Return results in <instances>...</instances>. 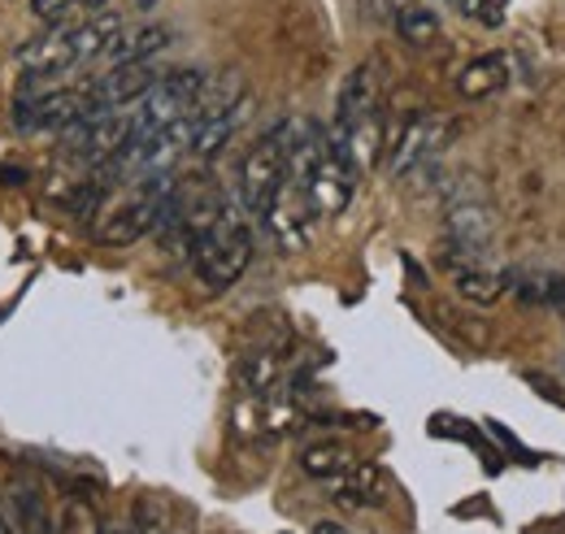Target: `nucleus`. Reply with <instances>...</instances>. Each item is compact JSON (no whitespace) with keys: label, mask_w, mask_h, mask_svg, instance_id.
Instances as JSON below:
<instances>
[{"label":"nucleus","mask_w":565,"mask_h":534,"mask_svg":"<svg viewBox=\"0 0 565 534\" xmlns=\"http://www.w3.org/2000/svg\"><path fill=\"white\" fill-rule=\"evenodd\" d=\"M0 534H26V526H22V513H18V500H13V495H4V500H0Z\"/></svg>","instance_id":"obj_22"},{"label":"nucleus","mask_w":565,"mask_h":534,"mask_svg":"<svg viewBox=\"0 0 565 534\" xmlns=\"http://www.w3.org/2000/svg\"><path fill=\"white\" fill-rule=\"evenodd\" d=\"M457 291L470 300V305H492L495 296L504 291V274L483 266H457Z\"/></svg>","instance_id":"obj_19"},{"label":"nucleus","mask_w":565,"mask_h":534,"mask_svg":"<svg viewBox=\"0 0 565 534\" xmlns=\"http://www.w3.org/2000/svg\"><path fill=\"white\" fill-rule=\"evenodd\" d=\"M504 83H509V57L504 53H483L457 74L461 100H492L504 92Z\"/></svg>","instance_id":"obj_13"},{"label":"nucleus","mask_w":565,"mask_h":534,"mask_svg":"<svg viewBox=\"0 0 565 534\" xmlns=\"http://www.w3.org/2000/svg\"><path fill=\"white\" fill-rule=\"evenodd\" d=\"M448 135H452V118H444V114H418V118L401 131V139H387V143H392L387 170H392L396 179H409V174H418V170H430V165L439 161Z\"/></svg>","instance_id":"obj_6"},{"label":"nucleus","mask_w":565,"mask_h":534,"mask_svg":"<svg viewBox=\"0 0 565 534\" xmlns=\"http://www.w3.org/2000/svg\"><path fill=\"white\" fill-rule=\"evenodd\" d=\"M83 118V87L74 92H40V96H22L13 105V122L22 131L35 135H62Z\"/></svg>","instance_id":"obj_8"},{"label":"nucleus","mask_w":565,"mask_h":534,"mask_svg":"<svg viewBox=\"0 0 565 534\" xmlns=\"http://www.w3.org/2000/svg\"><path fill=\"white\" fill-rule=\"evenodd\" d=\"M71 35H74V62H78V66H83V62H96V57H105L109 44L122 35V18H118V13H96V18L78 22Z\"/></svg>","instance_id":"obj_16"},{"label":"nucleus","mask_w":565,"mask_h":534,"mask_svg":"<svg viewBox=\"0 0 565 534\" xmlns=\"http://www.w3.org/2000/svg\"><path fill=\"white\" fill-rule=\"evenodd\" d=\"M340 487H335V500L344 504V509H379L383 500H387V473L379 466H353L344 478H335Z\"/></svg>","instance_id":"obj_14"},{"label":"nucleus","mask_w":565,"mask_h":534,"mask_svg":"<svg viewBox=\"0 0 565 534\" xmlns=\"http://www.w3.org/2000/svg\"><path fill=\"white\" fill-rule=\"evenodd\" d=\"M513 287H518V296H522L526 305H562L565 300L562 274H518Z\"/></svg>","instance_id":"obj_20"},{"label":"nucleus","mask_w":565,"mask_h":534,"mask_svg":"<svg viewBox=\"0 0 565 534\" xmlns=\"http://www.w3.org/2000/svg\"><path fill=\"white\" fill-rule=\"evenodd\" d=\"M313 217H318V209L309 201V192H305L296 179H287L279 188V196L270 201L262 222H266V231L275 235V244H279L282 253H300V248H309Z\"/></svg>","instance_id":"obj_7"},{"label":"nucleus","mask_w":565,"mask_h":534,"mask_svg":"<svg viewBox=\"0 0 565 534\" xmlns=\"http://www.w3.org/2000/svg\"><path fill=\"white\" fill-rule=\"evenodd\" d=\"M170 188H174L170 170L127 183V192L118 201H109L105 217L96 222V244H105V248L140 244L148 231H157V217H161V204L170 201Z\"/></svg>","instance_id":"obj_2"},{"label":"nucleus","mask_w":565,"mask_h":534,"mask_svg":"<svg viewBox=\"0 0 565 534\" xmlns=\"http://www.w3.org/2000/svg\"><path fill=\"white\" fill-rule=\"evenodd\" d=\"M392 26H396V35H401L409 49H435V40L444 35L439 13H435V9H426V4H414V0L392 18Z\"/></svg>","instance_id":"obj_18"},{"label":"nucleus","mask_w":565,"mask_h":534,"mask_svg":"<svg viewBox=\"0 0 565 534\" xmlns=\"http://www.w3.org/2000/svg\"><path fill=\"white\" fill-rule=\"evenodd\" d=\"M205 83H210L205 70H188V66L166 70V74L143 92L140 100L131 105L140 131H157V127H170V122H179V118H192L196 96L205 92Z\"/></svg>","instance_id":"obj_3"},{"label":"nucleus","mask_w":565,"mask_h":534,"mask_svg":"<svg viewBox=\"0 0 565 534\" xmlns=\"http://www.w3.org/2000/svg\"><path fill=\"white\" fill-rule=\"evenodd\" d=\"M192 266L205 291H226L244 278V269L253 261V226L244 217L239 204L226 201V209L213 217L210 226L192 239Z\"/></svg>","instance_id":"obj_1"},{"label":"nucleus","mask_w":565,"mask_h":534,"mask_svg":"<svg viewBox=\"0 0 565 534\" xmlns=\"http://www.w3.org/2000/svg\"><path fill=\"white\" fill-rule=\"evenodd\" d=\"M100 534H136L131 526H122V522H114V526H100Z\"/></svg>","instance_id":"obj_25"},{"label":"nucleus","mask_w":565,"mask_h":534,"mask_svg":"<svg viewBox=\"0 0 565 534\" xmlns=\"http://www.w3.org/2000/svg\"><path fill=\"white\" fill-rule=\"evenodd\" d=\"M495 235V217L483 196H470V183L448 201V257L461 266L470 257V266L492 248Z\"/></svg>","instance_id":"obj_5"},{"label":"nucleus","mask_w":565,"mask_h":534,"mask_svg":"<svg viewBox=\"0 0 565 534\" xmlns=\"http://www.w3.org/2000/svg\"><path fill=\"white\" fill-rule=\"evenodd\" d=\"M379 114V83H374V66H356L349 70L340 96H335V127L349 131L356 122L374 118Z\"/></svg>","instance_id":"obj_11"},{"label":"nucleus","mask_w":565,"mask_h":534,"mask_svg":"<svg viewBox=\"0 0 565 534\" xmlns=\"http://www.w3.org/2000/svg\"><path fill=\"white\" fill-rule=\"evenodd\" d=\"M248 114H253V96H244L239 105H231L226 114H217V118H205V122H192V143H188V152H196V157H217L235 131L248 122Z\"/></svg>","instance_id":"obj_12"},{"label":"nucleus","mask_w":565,"mask_h":534,"mask_svg":"<svg viewBox=\"0 0 565 534\" xmlns=\"http://www.w3.org/2000/svg\"><path fill=\"white\" fill-rule=\"evenodd\" d=\"M170 26H161V22H148V26H136V31H127L122 26V35L109 44V62L114 66H122V62H152L161 49H170Z\"/></svg>","instance_id":"obj_15"},{"label":"nucleus","mask_w":565,"mask_h":534,"mask_svg":"<svg viewBox=\"0 0 565 534\" xmlns=\"http://www.w3.org/2000/svg\"><path fill=\"white\" fill-rule=\"evenodd\" d=\"M313 534H361V531L344 526V522H318V526H313Z\"/></svg>","instance_id":"obj_23"},{"label":"nucleus","mask_w":565,"mask_h":534,"mask_svg":"<svg viewBox=\"0 0 565 534\" xmlns=\"http://www.w3.org/2000/svg\"><path fill=\"white\" fill-rule=\"evenodd\" d=\"M136 534H196V509L166 491H143L131 509Z\"/></svg>","instance_id":"obj_10"},{"label":"nucleus","mask_w":565,"mask_h":534,"mask_svg":"<svg viewBox=\"0 0 565 534\" xmlns=\"http://www.w3.org/2000/svg\"><path fill=\"white\" fill-rule=\"evenodd\" d=\"M74 4H78V9H87V13H105V4H109V0H74Z\"/></svg>","instance_id":"obj_24"},{"label":"nucleus","mask_w":565,"mask_h":534,"mask_svg":"<svg viewBox=\"0 0 565 534\" xmlns=\"http://www.w3.org/2000/svg\"><path fill=\"white\" fill-rule=\"evenodd\" d=\"M287 157H282L279 139L266 135L248 157H244V170H239V209L244 217H266L270 201L279 196V188L287 183Z\"/></svg>","instance_id":"obj_4"},{"label":"nucleus","mask_w":565,"mask_h":534,"mask_svg":"<svg viewBox=\"0 0 565 534\" xmlns=\"http://www.w3.org/2000/svg\"><path fill=\"white\" fill-rule=\"evenodd\" d=\"M353 466H356L353 452H349L340 439H322V444H309V448L300 452V469H305L309 478H322V482L344 478Z\"/></svg>","instance_id":"obj_17"},{"label":"nucleus","mask_w":565,"mask_h":534,"mask_svg":"<svg viewBox=\"0 0 565 534\" xmlns=\"http://www.w3.org/2000/svg\"><path fill=\"white\" fill-rule=\"evenodd\" d=\"M557 309H562V322H565V300H562V305H557Z\"/></svg>","instance_id":"obj_26"},{"label":"nucleus","mask_w":565,"mask_h":534,"mask_svg":"<svg viewBox=\"0 0 565 534\" xmlns=\"http://www.w3.org/2000/svg\"><path fill=\"white\" fill-rule=\"evenodd\" d=\"M71 9H78L74 0H31V13H35L40 22H49V26H53V22H66Z\"/></svg>","instance_id":"obj_21"},{"label":"nucleus","mask_w":565,"mask_h":534,"mask_svg":"<svg viewBox=\"0 0 565 534\" xmlns=\"http://www.w3.org/2000/svg\"><path fill=\"white\" fill-rule=\"evenodd\" d=\"M74 26L66 22H53L44 35H35L26 49H18V66L26 78H62V74H71L78 62H74Z\"/></svg>","instance_id":"obj_9"}]
</instances>
